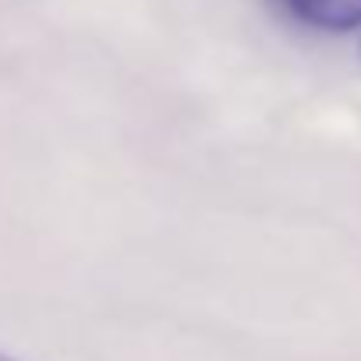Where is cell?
Returning a JSON list of instances; mask_svg holds the SVG:
<instances>
[{
    "mask_svg": "<svg viewBox=\"0 0 361 361\" xmlns=\"http://www.w3.org/2000/svg\"><path fill=\"white\" fill-rule=\"evenodd\" d=\"M287 11L319 32L361 29V0H283Z\"/></svg>",
    "mask_w": 361,
    "mask_h": 361,
    "instance_id": "cell-1",
    "label": "cell"
},
{
    "mask_svg": "<svg viewBox=\"0 0 361 361\" xmlns=\"http://www.w3.org/2000/svg\"><path fill=\"white\" fill-rule=\"evenodd\" d=\"M0 361H22V357H11V354H0Z\"/></svg>",
    "mask_w": 361,
    "mask_h": 361,
    "instance_id": "cell-2",
    "label": "cell"
}]
</instances>
